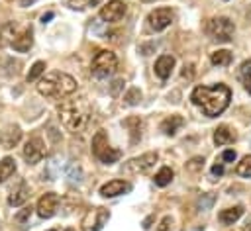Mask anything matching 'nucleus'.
Instances as JSON below:
<instances>
[{
	"label": "nucleus",
	"mask_w": 251,
	"mask_h": 231,
	"mask_svg": "<svg viewBox=\"0 0 251 231\" xmlns=\"http://www.w3.org/2000/svg\"><path fill=\"white\" fill-rule=\"evenodd\" d=\"M231 98V90L226 84H214V86H196L190 94V100L194 106H198L204 116L216 117L220 116Z\"/></svg>",
	"instance_id": "obj_1"
},
{
	"label": "nucleus",
	"mask_w": 251,
	"mask_h": 231,
	"mask_svg": "<svg viewBox=\"0 0 251 231\" xmlns=\"http://www.w3.org/2000/svg\"><path fill=\"white\" fill-rule=\"evenodd\" d=\"M92 114L90 104L84 98L78 100H65L59 106V117L65 123V127H69L71 131H80L84 129V125L88 123Z\"/></svg>",
	"instance_id": "obj_2"
},
{
	"label": "nucleus",
	"mask_w": 251,
	"mask_h": 231,
	"mask_svg": "<svg viewBox=\"0 0 251 231\" xmlns=\"http://www.w3.org/2000/svg\"><path fill=\"white\" fill-rule=\"evenodd\" d=\"M76 90V80L67 74V72H47L39 84H37V92L41 96L47 98H61V96H69Z\"/></svg>",
	"instance_id": "obj_3"
},
{
	"label": "nucleus",
	"mask_w": 251,
	"mask_h": 231,
	"mask_svg": "<svg viewBox=\"0 0 251 231\" xmlns=\"http://www.w3.org/2000/svg\"><path fill=\"white\" fill-rule=\"evenodd\" d=\"M208 35L220 43H227L231 41L233 37V31H235V25L229 18H224V16H218V18H212L208 22V27H206Z\"/></svg>",
	"instance_id": "obj_4"
},
{
	"label": "nucleus",
	"mask_w": 251,
	"mask_h": 231,
	"mask_svg": "<svg viewBox=\"0 0 251 231\" xmlns=\"http://www.w3.org/2000/svg\"><path fill=\"white\" fill-rule=\"evenodd\" d=\"M118 67V57L112 53V51H98L92 59V65H90V70L96 78H106L110 76Z\"/></svg>",
	"instance_id": "obj_5"
},
{
	"label": "nucleus",
	"mask_w": 251,
	"mask_h": 231,
	"mask_svg": "<svg viewBox=\"0 0 251 231\" xmlns=\"http://www.w3.org/2000/svg\"><path fill=\"white\" fill-rule=\"evenodd\" d=\"M92 153L100 159V162L104 164H112L120 159V151L118 149H112L108 145V137L104 131H98L94 137H92Z\"/></svg>",
	"instance_id": "obj_6"
},
{
	"label": "nucleus",
	"mask_w": 251,
	"mask_h": 231,
	"mask_svg": "<svg viewBox=\"0 0 251 231\" xmlns=\"http://www.w3.org/2000/svg\"><path fill=\"white\" fill-rule=\"evenodd\" d=\"M110 219V211L104 208H96L92 211H88L82 219V231H100L106 221Z\"/></svg>",
	"instance_id": "obj_7"
},
{
	"label": "nucleus",
	"mask_w": 251,
	"mask_h": 231,
	"mask_svg": "<svg viewBox=\"0 0 251 231\" xmlns=\"http://www.w3.org/2000/svg\"><path fill=\"white\" fill-rule=\"evenodd\" d=\"M157 162V153H145L141 157H135V159H129L124 166L126 172H131V174H143L147 172L153 164Z\"/></svg>",
	"instance_id": "obj_8"
},
{
	"label": "nucleus",
	"mask_w": 251,
	"mask_h": 231,
	"mask_svg": "<svg viewBox=\"0 0 251 231\" xmlns=\"http://www.w3.org/2000/svg\"><path fill=\"white\" fill-rule=\"evenodd\" d=\"M173 20H175V14L171 8H157L147 16L149 27L155 31H163L165 27H169L173 23Z\"/></svg>",
	"instance_id": "obj_9"
},
{
	"label": "nucleus",
	"mask_w": 251,
	"mask_h": 231,
	"mask_svg": "<svg viewBox=\"0 0 251 231\" xmlns=\"http://www.w3.org/2000/svg\"><path fill=\"white\" fill-rule=\"evenodd\" d=\"M45 157V143L41 137H29L24 147V159L27 164H35Z\"/></svg>",
	"instance_id": "obj_10"
},
{
	"label": "nucleus",
	"mask_w": 251,
	"mask_h": 231,
	"mask_svg": "<svg viewBox=\"0 0 251 231\" xmlns=\"http://www.w3.org/2000/svg\"><path fill=\"white\" fill-rule=\"evenodd\" d=\"M127 12V4L122 2V0H110L106 6L100 8V18L104 22H118L126 16Z\"/></svg>",
	"instance_id": "obj_11"
},
{
	"label": "nucleus",
	"mask_w": 251,
	"mask_h": 231,
	"mask_svg": "<svg viewBox=\"0 0 251 231\" xmlns=\"http://www.w3.org/2000/svg\"><path fill=\"white\" fill-rule=\"evenodd\" d=\"M57 208H59V196L55 192H47V194H43L39 198L35 209H37L39 217H51V215H55Z\"/></svg>",
	"instance_id": "obj_12"
},
{
	"label": "nucleus",
	"mask_w": 251,
	"mask_h": 231,
	"mask_svg": "<svg viewBox=\"0 0 251 231\" xmlns=\"http://www.w3.org/2000/svg\"><path fill=\"white\" fill-rule=\"evenodd\" d=\"M10 45H12L18 53H25V51H29L31 45H33V31H31V27H25L24 31L16 33L14 39L10 41Z\"/></svg>",
	"instance_id": "obj_13"
},
{
	"label": "nucleus",
	"mask_w": 251,
	"mask_h": 231,
	"mask_svg": "<svg viewBox=\"0 0 251 231\" xmlns=\"http://www.w3.org/2000/svg\"><path fill=\"white\" fill-rule=\"evenodd\" d=\"M131 190V184L126 182V180H110L106 184H102L100 188V194L104 198H114V196H120V194H126Z\"/></svg>",
	"instance_id": "obj_14"
},
{
	"label": "nucleus",
	"mask_w": 251,
	"mask_h": 231,
	"mask_svg": "<svg viewBox=\"0 0 251 231\" xmlns=\"http://www.w3.org/2000/svg\"><path fill=\"white\" fill-rule=\"evenodd\" d=\"M173 67H175V57H173V55H161V57L155 61V74L165 80V78L171 76Z\"/></svg>",
	"instance_id": "obj_15"
},
{
	"label": "nucleus",
	"mask_w": 251,
	"mask_h": 231,
	"mask_svg": "<svg viewBox=\"0 0 251 231\" xmlns=\"http://www.w3.org/2000/svg\"><path fill=\"white\" fill-rule=\"evenodd\" d=\"M20 137H22L20 127H18V125H8V127L0 133V143H2L4 149H12L14 145H18Z\"/></svg>",
	"instance_id": "obj_16"
},
{
	"label": "nucleus",
	"mask_w": 251,
	"mask_h": 231,
	"mask_svg": "<svg viewBox=\"0 0 251 231\" xmlns=\"http://www.w3.org/2000/svg\"><path fill=\"white\" fill-rule=\"evenodd\" d=\"M27 196H29V188H27V184L22 180V182L12 190V194L8 196V204L14 206V208H16V206H22V204L27 200Z\"/></svg>",
	"instance_id": "obj_17"
},
{
	"label": "nucleus",
	"mask_w": 251,
	"mask_h": 231,
	"mask_svg": "<svg viewBox=\"0 0 251 231\" xmlns=\"http://www.w3.org/2000/svg\"><path fill=\"white\" fill-rule=\"evenodd\" d=\"M235 141V133H233V129H229L227 125H220L216 131H214V143L216 145H229V143H233Z\"/></svg>",
	"instance_id": "obj_18"
},
{
	"label": "nucleus",
	"mask_w": 251,
	"mask_h": 231,
	"mask_svg": "<svg viewBox=\"0 0 251 231\" xmlns=\"http://www.w3.org/2000/svg\"><path fill=\"white\" fill-rule=\"evenodd\" d=\"M182 125H184V119H182L180 116H171V117L163 119V123H161V131H163L165 135H175Z\"/></svg>",
	"instance_id": "obj_19"
},
{
	"label": "nucleus",
	"mask_w": 251,
	"mask_h": 231,
	"mask_svg": "<svg viewBox=\"0 0 251 231\" xmlns=\"http://www.w3.org/2000/svg\"><path fill=\"white\" fill-rule=\"evenodd\" d=\"M243 213V208L241 206H233V208H227V209H222L220 211V221L226 223V225H231L235 223Z\"/></svg>",
	"instance_id": "obj_20"
},
{
	"label": "nucleus",
	"mask_w": 251,
	"mask_h": 231,
	"mask_svg": "<svg viewBox=\"0 0 251 231\" xmlns=\"http://www.w3.org/2000/svg\"><path fill=\"white\" fill-rule=\"evenodd\" d=\"M14 172H16V161L12 157H4L0 161V182L8 180Z\"/></svg>",
	"instance_id": "obj_21"
},
{
	"label": "nucleus",
	"mask_w": 251,
	"mask_h": 231,
	"mask_svg": "<svg viewBox=\"0 0 251 231\" xmlns=\"http://www.w3.org/2000/svg\"><path fill=\"white\" fill-rule=\"evenodd\" d=\"M124 125L129 129V135H131V143H135L139 137H141V119L139 117H127L126 121H124Z\"/></svg>",
	"instance_id": "obj_22"
},
{
	"label": "nucleus",
	"mask_w": 251,
	"mask_h": 231,
	"mask_svg": "<svg viewBox=\"0 0 251 231\" xmlns=\"http://www.w3.org/2000/svg\"><path fill=\"white\" fill-rule=\"evenodd\" d=\"M210 61H212V65H216V67H226V65L231 63V53L226 51V49L214 51V53L210 55Z\"/></svg>",
	"instance_id": "obj_23"
},
{
	"label": "nucleus",
	"mask_w": 251,
	"mask_h": 231,
	"mask_svg": "<svg viewBox=\"0 0 251 231\" xmlns=\"http://www.w3.org/2000/svg\"><path fill=\"white\" fill-rule=\"evenodd\" d=\"M239 78H241L245 90L251 94V59L245 61V63H241V67H239Z\"/></svg>",
	"instance_id": "obj_24"
},
{
	"label": "nucleus",
	"mask_w": 251,
	"mask_h": 231,
	"mask_svg": "<svg viewBox=\"0 0 251 231\" xmlns=\"http://www.w3.org/2000/svg\"><path fill=\"white\" fill-rule=\"evenodd\" d=\"M173 176H175V172L169 168V166H163L157 174H155V184L157 186H167V184H171V180H173Z\"/></svg>",
	"instance_id": "obj_25"
},
{
	"label": "nucleus",
	"mask_w": 251,
	"mask_h": 231,
	"mask_svg": "<svg viewBox=\"0 0 251 231\" xmlns=\"http://www.w3.org/2000/svg\"><path fill=\"white\" fill-rule=\"evenodd\" d=\"M45 72V63L43 61H37V63H33L31 65V69H29V72H27V82H33V80H37L41 74Z\"/></svg>",
	"instance_id": "obj_26"
},
{
	"label": "nucleus",
	"mask_w": 251,
	"mask_h": 231,
	"mask_svg": "<svg viewBox=\"0 0 251 231\" xmlns=\"http://www.w3.org/2000/svg\"><path fill=\"white\" fill-rule=\"evenodd\" d=\"M235 172H237L239 176H245V178H249V176H251V155L243 157V159H241V162H237Z\"/></svg>",
	"instance_id": "obj_27"
},
{
	"label": "nucleus",
	"mask_w": 251,
	"mask_h": 231,
	"mask_svg": "<svg viewBox=\"0 0 251 231\" xmlns=\"http://www.w3.org/2000/svg\"><path fill=\"white\" fill-rule=\"evenodd\" d=\"M124 100H126V104H127V106H135V104H139V100H141V92H139V88L131 86V88L126 92Z\"/></svg>",
	"instance_id": "obj_28"
},
{
	"label": "nucleus",
	"mask_w": 251,
	"mask_h": 231,
	"mask_svg": "<svg viewBox=\"0 0 251 231\" xmlns=\"http://www.w3.org/2000/svg\"><path fill=\"white\" fill-rule=\"evenodd\" d=\"M31 211H33V208H31V206H25V208H22V209L16 213V217H14V219H16L18 223H22V225H24V223H27V221H29Z\"/></svg>",
	"instance_id": "obj_29"
},
{
	"label": "nucleus",
	"mask_w": 251,
	"mask_h": 231,
	"mask_svg": "<svg viewBox=\"0 0 251 231\" xmlns=\"http://www.w3.org/2000/svg\"><path fill=\"white\" fill-rule=\"evenodd\" d=\"M100 0H69V6L75 8V10H84V8H90V6H96Z\"/></svg>",
	"instance_id": "obj_30"
},
{
	"label": "nucleus",
	"mask_w": 251,
	"mask_h": 231,
	"mask_svg": "<svg viewBox=\"0 0 251 231\" xmlns=\"http://www.w3.org/2000/svg\"><path fill=\"white\" fill-rule=\"evenodd\" d=\"M80 176H82V174H80V168H78L76 164H71V166H69V178H71L73 182H80Z\"/></svg>",
	"instance_id": "obj_31"
},
{
	"label": "nucleus",
	"mask_w": 251,
	"mask_h": 231,
	"mask_svg": "<svg viewBox=\"0 0 251 231\" xmlns=\"http://www.w3.org/2000/svg\"><path fill=\"white\" fill-rule=\"evenodd\" d=\"M171 223H173V219H171L169 215H165V217L159 221V225H157V231H171Z\"/></svg>",
	"instance_id": "obj_32"
},
{
	"label": "nucleus",
	"mask_w": 251,
	"mask_h": 231,
	"mask_svg": "<svg viewBox=\"0 0 251 231\" xmlns=\"http://www.w3.org/2000/svg\"><path fill=\"white\" fill-rule=\"evenodd\" d=\"M222 161H227V162H233V161H235V151H231V149H227V151H224V153H222Z\"/></svg>",
	"instance_id": "obj_33"
},
{
	"label": "nucleus",
	"mask_w": 251,
	"mask_h": 231,
	"mask_svg": "<svg viewBox=\"0 0 251 231\" xmlns=\"http://www.w3.org/2000/svg\"><path fill=\"white\" fill-rule=\"evenodd\" d=\"M212 174H218V176L224 174V164H214L212 166Z\"/></svg>",
	"instance_id": "obj_34"
},
{
	"label": "nucleus",
	"mask_w": 251,
	"mask_h": 231,
	"mask_svg": "<svg viewBox=\"0 0 251 231\" xmlns=\"http://www.w3.org/2000/svg\"><path fill=\"white\" fill-rule=\"evenodd\" d=\"M51 18H53V12H47V14H43V16H41V22L45 23V22H49Z\"/></svg>",
	"instance_id": "obj_35"
},
{
	"label": "nucleus",
	"mask_w": 251,
	"mask_h": 231,
	"mask_svg": "<svg viewBox=\"0 0 251 231\" xmlns=\"http://www.w3.org/2000/svg\"><path fill=\"white\" fill-rule=\"evenodd\" d=\"M122 82H124V80H116V82H114V86H112V92H114V94L118 92V88L122 86Z\"/></svg>",
	"instance_id": "obj_36"
},
{
	"label": "nucleus",
	"mask_w": 251,
	"mask_h": 231,
	"mask_svg": "<svg viewBox=\"0 0 251 231\" xmlns=\"http://www.w3.org/2000/svg\"><path fill=\"white\" fill-rule=\"evenodd\" d=\"M18 2H20V6H31L35 0H18Z\"/></svg>",
	"instance_id": "obj_37"
},
{
	"label": "nucleus",
	"mask_w": 251,
	"mask_h": 231,
	"mask_svg": "<svg viewBox=\"0 0 251 231\" xmlns=\"http://www.w3.org/2000/svg\"><path fill=\"white\" fill-rule=\"evenodd\" d=\"M245 231H251V223H247V227H245Z\"/></svg>",
	"instance_id": "obj_38"
},
{
	"label": "nucleus",
	"mask_w": 251,
	"mask_h": 231,
	"mask_svg": "<svg viewBox=\"0 0 251 231\" xmlns=\"http://www.w3.org/2000/svg\"><path fill=\"white\" fill-rule=\"evenodd\" d=\"M143 2H151V0H143Z\"/></svg>",
	"instance_id": "obj_39"
},
{
	"label": "nucleus",
	"mask_w": 251,
	"mask_h": 231,
	"mask_svg": "<svg viewBox=\"0 0 251 231\" xmlns=\"http://www.w3.org/2000/svg\"><path fill=\"white\" fill-rule=\"evenodd\" d=\"M67 231H75V229H67Z\"/></svg>",
	"instance_id": "obj_40"
},
{
	"label": "nucleus",
	"mask_w": 251,
	"mask_h": 231,
	"mask_svg": "<svg viewBox=\"0 0 251 231\" xmlns=\"http://www.w3.org/2000/svg\"><path fill=\"white\" fill-rule=\"evenodd\" d=\"M49 231H55V229H49Z\"/></svg>",
	"instance_id": "obj_41"
}]
</instances>
